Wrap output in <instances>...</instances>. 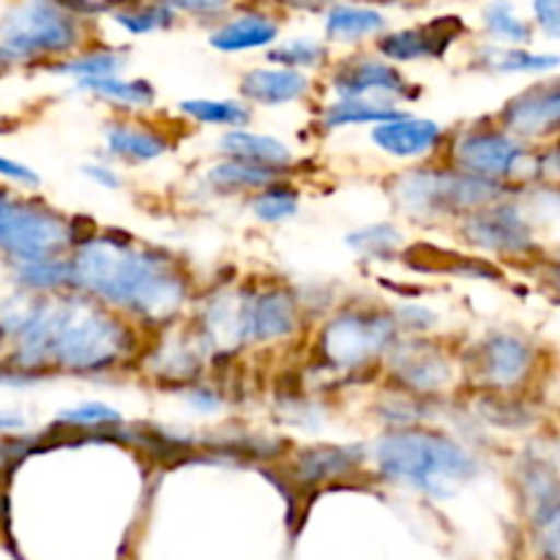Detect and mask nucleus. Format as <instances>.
<instances>
[{
    "label": "nucleus",
    "mask_w": 560,
    "mask_h": 560,
    "mask_svg": "<svg viewBox=\"0 0 560 560\" xmlns=\"http://www.w3.org/2000/svg\"><path fill=\"white\" fill-rule=\"evenodd\" d=\"M3 326L16 334V366L58 364L63 370L91 372L115 364L129 348V331L85 301H36L16 315H5Z\"/></svg>",
    "instance_id": "nucleus-1"
},
{
    "label": "nucleus",
    "mask_w": 560,
    "mask_h": 560,
    "mask_svg": "<svg viewBox=\"0 0 560 560\" xmlns=\"http://www.w3.org/2000/svg\"><path fill=\"white\" fill-rule=\"evenodd\" d=\"M71 279L98 299L145 317H167L184 301V279L164 257L115 238H93L69 262Z\"/></svg>",
    "instance_id": "nucleus-2"
},
{
    "label": "nucleus",
    "mask_w": 560,
    "mask_h": 560,
    "mask_svg": "<svg viewBox=\"0 0 560 560\" xmlns=\"http://www.w3.org/2000/svg\"><path fill=\"white\" fill-rule=\"evenodd\" d=\"M375 459L383 476L432 498L454 495L476 474V459L441 432H394L377 443Z\"/></svg>",
    "instance_id": "nucleus-3"
},
{
    "label": "nucleus",
    "mask_w": 560,
    "mask_h": 560,
    "mask_svg": "<svg viewBox=\"0 0 560 560\" xmlns=\"http://www.w3.org/2000/svg\"><path fill=\"white\" fill-rule=\"evenodd\" d=\"M501 186L495 180L468 173H438L416 170L397 180L394 197L399 206L419 217H448L457 211H481L498 197Z\"/></svg>",
    "instance_id": "nucleus-4"
},
{
    "label": "nucleus",
    "mask_w": 560,
    "mask_h": 560,
    "mask_svg": "<svg viewBox=\"0 0 560 560\" xmlns=\"http://www.w3.org/2000/svg\"><path fill=\"white\" fill-rule=\"evenodd\" d=\"M299 312L288 290H257V293L241 295L235 306L217 304L208 328L213 334L224 331L228 339L238 342H268L282 339L295 331Z\"/></svg>",
    "instance_id": "nucleus-5"
},
{
    "label": "nucleus",
    "mask_w": 560,
    "mask_h": 560,
    "mask_svg": "<svg viewBox=\"0 0 560 560\" xmlns=\"http://www.w3.org/2000/svg\"><path fill=\"white\" fill-rule=\"evenodd\" d=\"M77 42V22L49 0H27L0 22V49L9 58L69 52Z\"/></svg>",
    "instance_id": "nucleus-6"
},
{
    "label": "nucleus",
    "mask_w": 560,
    "mask_h": 560,
    "mask_svg": "<svg viewBox=\"0 0 560 560\" xmlns=\"http://www.w3.org/2000/svg\"><path fill=\"white\" fill-rule=\"evenodd\" d=\"M69 238V224L58 213L0 195V252L14 257L16 266L52 260Z\"/></svg>",
    "instance_id": "nucleus-7"
},
{
    "label": "nucleus",
    "mask_w": 560,
    "mask_h": 560,
    "mask_svg": "<svg viewBox=\"0 0 560 560\" xmlns=\"http://www.w3.org/2000/svg\"><path fill=\"white\" fill-rule=\"evenodd\" d=\"M394 342V320L383 312H345L323 331L320 345L334 366H361Z\"/></svg>",
    "instance_id": "nucleus-8"
},
{
    "label": "nucleus",
    "mask_w": 560,
    "mask_h": 560,
    "mask_svg": "<svg viewBox=\"0 0 560 560\" xmlns=\"http://www.w3.org/2000/svg\"><path fill=\"white\" fill-rule=\"evenodd\" d=\"M523 153V145L501 131H468L457 145V162L468 175L495 180L512 173Z\"/></svg>",
    "instance_id": "nucleus-9"
},
{
    "label": "nucleus",
    "mask_w": 560,
    "mask_h": 560,
    "mask_svg": "<svg viewBox=\"0 0 560 560\" xmlns=\"http://www.w3.org/2000/svg\"><path fill=\"white\" fill-rule=\"evenodd\" d=\"M476 375L495 388H514L534 364V350L512 334H495L476 350Z\"/></svg>",
    "instance_id": "nucleus-10"
},
{
    "label": "nucleus",
    "mask_w": 560,
    "mask_h": 560,
    "mask_svg": "<svg viewBox=\"0 0 560 560\" xmlns=\"http://www.w3.org/2000/svg\"><path fill=\"white\" fill-rule=\"evenodd\" d=\"M465 235H468L470 244L485 246L490 252H512V255H517V252L534 246L525 219L509 206L470 213V219L465 222Z\"/></svg>",
    "instance_id": "nucleus-11"
},
{
    "label": "nucleus",
    "mask_w": 560,
    "mask_h": 560,
    "mask_svg": "<svg viewBox=\"0 0 560 560\" xmlns=\"http://www.w3.org/2000/svg\"><path fill=\"white\" fill-rule=\"evenodd\" d=\"M463 22L457 16H441L430 25L410 27V31L388 33L381 38V52L392 60H419L441 58L448 44L463 33Z\"/></svg>",
    "instance_id": "nucleus-12"
},
{
    "label": "nucleus",
    "mask_w": 560,
    "mask_h": 560,
    "mask_svg": "<svg viewBox=\"0 0 560 560\" xmlns=\"http://www.w3.org/2000/svg\"><path fill=\"white\" fill-rule=\"evenodd\" d=\"M334 88L345 98H366L370 93L383 96H408V80L394 66L377 63V60L359 58L339 66L334 74Z\"/></svg>",
    "instance_id": "nucleus-13"
},
{
    "label": "nucleus",
    "mask_w": 560,
    "mask_h": 560,
    "mask_svg": "<svg viewBox=\"0 0 560 560\" xmlns=\"http://www.w3.org/2000/svg\"><path fill=\"white\" fill-rule=\"evenodd\" d=\"M560 118V93L556 82L536 85L530 91L520 93L503 109V124L520 135H541V131H556Z\"/></svg>",
    "instance_id": "nucleus-14"
},
{
    "label": "nucleus",
    "mask_w": 560,
    "mask_h": 560,
    "mask_svg": "<svg viewBox=\"0 0 560 560\" xmlns=\"http://www.w3.org/2000/svg\"><path fill=\"white\" fill-rule=\"evenodd\" d=\"M372 140L383 148L392 156H421V153L432 151L441 140V126L435 120L424 118H397L388 120V124H381L375 131H372Z\"/></svg>",
    "instance_id": "nucleus-15"
},
{
    "label": "nucleus",
    "mask_w": 560,
    "mask_h": 560,
    "mask_svg": "<svg viewBox=\"0 0 560 560\" xmlns=\"http://www.w3.org/2000/svg\"><path fill=\"white\" fill-rule=\"evenodd\" d=\"M310 88V80L293 69H255L241 80V93L266 107L288 104L301 98Z\"/></svg>",
    "instance_id": "nucleus-16"
},
{
    "label": "nucleus",
    "mask_w": 560,
    "mask_h": 560,
    "mask_svg": "<svg viewBox=\"0 0 560 560\" xmlns=\"http://www.w3.org/2000/svg\"><path fill=\"white\" fill-rule=\"evenodd\" d=\"M392 366H394V372L402 377L405 386L419 388V392L443 386V383L452 377L448 361L443 359L438 350L427 348V345H413V348L397 350Z\"/></svg>",
    "instance_id": "nucleus-17"
},
{
    "label": "nucleus",
    "mask_w": 560,
    "mask_h": 560,
    "mask_svg": "<svg viewBox=\"0 0 560 560\" xmlns=\"http://www.w3.org/2000/svg\"><path fill=\"white\" fill-rule=\"evenodd\" d=\"M222 151L244 164H257V167H284L290 164V151L284 142L273 140L266 135H252V131L233 129L222 137Z\"/></svg>",
    "instance_id": "nucleus-18"
},
{
    "label": "nucleus",
    "mask_w": 560,
    "mask_h": 560,
    "mask_svg": "<svg viewBox=\"0 0 560 560\" xmlns=\"http://www.w3.org/2000/svg\"><path fill=\"white\" fill-rule=\"evenodd\" d=\"M277 33L279 27L273 20L260 14H246L219 27L211 36V47L222 49V52H241V49L266 47L277 38Z\"/></svg>",
    "instance_id": "nucleus-19"
},
{
    "label": "nucleus",
    "mask_w": 560,
    "mask_h": 560,
    "mask_svg": "<svg viewBox=\"0 0 560 560\" xmlns=\"http://www.w3.org/2000/svg\"><path fill=\"white\" fill-rule=\"evenodd\" d=\"M386 27V16L361 5H334L326 20V33L334 42H355Z\"/></svg>",
    "instance_id": "nucleus-20"
},
{
    "label": "nucleus",
    "mask_w": 560,
    "mask_h": 560,
    "mask_svg": "<svg viewBox=\"0 0 560 560\" xmlns=\"http://www.w3.org/2000/svg\"><path fill=\"white\" fill-rule=\"evenodd\" d=\"M402 115L397 113L394 107L381 102H366V98H342V102L331 104L326 109V126L328 129H339V126H350V124H388V120H397Z\"/></svg>",
    "instance_id": "nucleus-21"
},
{
    "label": "nucleus",
    "mask_w": 560,
    "mask_h": 560,
    "mask_svg": "<svg viewBox=\"0 0 560 560\" xmlns=\"http://www.w3.org/2000/svg\"><path fill=\"white\" fill-rule=\"evenodd\" d=\"M355 463H359V457H355L350 448H312V452L301 454L299 474L304 476V481H323L334 479V476L350 474V470L355 468Z\"/></svg>",
    "instance_id": "nucleus-22"
},
{
    "label": "nucleus",
    "mask_w": 560,
    "mask_h": 560,
    "mask_svg": "<svg viewBox=\"0 0 560 560\" xmlns=\"http://www.w3.org/2000/svg\"><path fill=\"white\" fill-rule=\"evenodd\" d=\"M107 142L109 148H113V153L126 159H137V162H148V159L162 156L170 148L159 135L137 129V126H113V129L107 131Z\"/></svg>",
    "instance_id": "nucleus-23"
},
{
    "label": "nucleus",
    "mask_w": 560,
    "mask_h": 560,
    "mask_svg": "<svg viewBox=\"0 0 560 560\" xmlns=\"http://www.w3.org/2000/svg\"><path fill=\"white\" fill-rule=\"evenodd\" d=\"M82 91L98 93L120 107H148L153 102V88L145 80H118V77H93L80 80Z\"/></svg>",
    "instance_id": "nucleus-24"
},
{
    "label": "nucleus",
    "mask_w": 560,
    "mask_h": 560,
    "mask_svg": "<svg viewBox=\"0 0 560 560\" xmlns=\"http://www.w3.org/2000/svg\"><path fill=\"white\" fill-rule=\"evenodd\" d=\"M479 66L490 71H550L558 66L556 55H534L525 52V49H495L487 47L481 49Z\"/></svg>",
    "instance_id": "nucleus-25"
},
{
    "label": "nucleus",
    "mask_w": 560,
    "mask_h": 560,
    "mask_svg": "<svg viewBox=\"0 0 560 560\" xmlns=\"http://www.w3.org/2000/svg\"><path fill=\"white\" fill-rule=\"evenodd\" d=\"M279 173L273 167H257V164L228 162L211 170V180L222 189H262L273 184Z\"/></svg>",
    "instance_id": "nucleus-26"
},
{
    "label": "nucleus",
    "mask_w": 560,
    "mask_h": 560,
    "mask_svg": "<svg viewBox=\"0 0 560 560\" xmlns=\"http://www.w3.org/2000/svg\"><path fill=\"white\" fill-rule=\"evenodd\" d=\"M186 115L202 120V124H219L230 126V129H241L249 124V109L238 102H213V98H191V102L180 104Z\"/></svg>",
    "instance_id": "nucleus-27"
},
{
    "label": "nucleus",
    "mask_w": 560,
    "mask_h": 560,
    "mask_svg": "<svg viewBox=\"0 0 560 560\" xmlns=\"http://www.w3.org/2000/svg\"><path fill=\"white\" fill-rule=\"evenodd\" d=\"M485 25L492 36L503 38V42H514V44L530 42V27L514 14L509 0H495V3L487 5Z\"/></svg>",
    "instance_id": "nucleus-28"
},
{
    "label": "nucleus",
    "mask_w": 560,
    "mask_h": 560,
    "mask_svg": "<svg viewBox=\"0 0 560 560\" xmlns=\"http://www.w3.org/2000/svg\"><path fill=\"white\" fill-rule=\"evenodd\" d=\"M20 282L27 284V288H36V290H47V288H58V284L71 282V268L69 262L58 260H38V262H25L20 266Z\"/></svg>",
    "instance_id": "nucleus-29"
},
{
    "label": "nucleus",
    "mask_w": 560,
    "mask_h": 560,
    "mask_svg": "<svg viewBox=\"0 0 560 560\" xmlns=\"http://www.w3.org/2000/svg\"><path fill=\"white\" fill-rule=\"evenodd\" d=\"M124 60L126 58L120 52H93L69 60L63 66H55V71H60V74H74L80 80H93V77H113L124 66Z\"/></svg>",
    "instance_id": "nucleus-30"
},
{
    "label": "nucleus",
    "mask_w": 560,
    "mask_h": 560,
    "mask_svg": "<svg viewBox=\"0 0 560 560\" xmlns=\"http://www.w3.org/2000/svg\"><path fill=\"white\" fill-rule=\"evenodd\" d=\"M348 244L353 249H359L361 255L392 257L394 249L399 246V233L394 228H388V224H375V228H366L361 233L350 235Z\"/></svg>",
    "instance_id": "nucleus-31"
},
{
    "label": "nucleus",
    "mask_w": 560,
    "mask_h": 560,
    "mask_svg": "<svg viewBox=\"0 0 560 560\" xmlns=\"http://www.w3.org/2000/svg\"><path fill=\"white\" fill-rule=\"evenodd\" d=\"M295 208H299V195L293 189H284V186H277V189H268L252 202V211L262 219V222H282V219L293 217Z\"/></svg>",
    "instance_id": "nucleus-32"
},
{
    "label": "nucleus",
    "mask_w": 560,
    "mask_h": 560,
    "mask_svg": "<svg viewBox=\"0 0 560 560\" xmlns=\"http://www.w3.org/2000/svg\"><path fill=\"white\" fill-rule=\"evenodd\" d=\"M326 58V49L317 42H310V38H293V42L282 44L271 52V60L277 63L290 66V69H299V66H317Z\"/></svg>",
    "instance_id": "nucleus-33"
},
{
    "label": "nucleus",
    "mask_w": 560,
    "mask_h": 560,
    "mask_svg": "<svg viewBox=\"0 0 560 560\" xmlns=\"http://www.w3.org/2000/svg\"><path fill=\"white\" fill-rule=\"evenodd\" d=\"M115 20L131 33H151L159 27H167L173 22V11L167 5H145V9L120 11V14H115Z\"/></svg>",
    "instance_id": "nucleus-34"
},
{
    "label": "nucleus",
    "mask_w": 560,
    "mask_h": 560,
    "mask_svg": "<svg viewBox=\"0 0 560 560\" xmlns=\"http://www.w3.org/2000/svg\"><path fill=\"white\" fill-rule=\"evenodd\" d=\"M60 421H63V424H77V427H96V424H115V421H120V416L115 413L113 408H107V405L88 402L74 410H66V413L60 416Z\"/></svg>",
    "instance_id": "nucleus-35"
},
{
    "label": "nucleus",
    "mask_w": 560,
    "mask_h": 560,
    "mask_svg": "<svg viewBox=\"0 0 560 560\" xmlns=\"http://www.w3.org/2000/svg\"><path fill=\"white\" fill-rule=\"evenodd\" d=\"M230 0H164L170 11H186V14H195V16H213V14H222L228 9Z\"/></svg>",
    "instance_id": "nucleus-36"
},
{
    "label": "nucleus",
    "mask_w": 560,
    "mask_h": 560,
    "mask_svg": "<svg viewBox=\"0 0 560 560\" xmlns=\"http://www.w3.org/2000/svg\"><path fill=\"white\" fill-rule=\"evenodd\" d=\"M534 11H536V20H539V25L545 27L550 36H558V27H560L558 0H534Z\"/></svg>",
    "instance_id": "nucleus-37"
},
{
    "label": "nucleus",
    "mask_w": 560,
    "mask_h": 560,
    "mask_svg": "<svg viewBox=\"0 0 560 560\" xmlns=\"http://www.w3.org/2000/svg\"><path fill=\"white\" fill-rule=\"evenodd\" d=\"M0 175L9 180H16V184L38 186V175L33 173L31 167H25V164H16V162H11V159H3V156H0Z\"/></svg>",
    "instance_id": "nucleus-38"
},
{
    "label": "nucleus",
    "mask_w": 560,
    "mask_h": 560,
    "mask_svg": "<svg viewBox=\"0 0 560 560\" xmlns=\"http://www.w3.org/2000/svg\"><path fill=\"white\" fill-rule=\"evenodd\" d=\"M85 173L91 175V178H96L98 184H104V186H118V178H115V175H109L107 167H88Z\"/></svg>",
    "instance_id": "nucleus-39"
},
{
    "label": "nucleus",
    "mask_w": 560,
    "mask_h": 560,
    "mask_svg": "<svg viewBox=\"0 0 560 560\" xmlns=\"http://www.w3.org/2000/svg\"><path fill=\"white\" fill-rule=\"evenodd\" d=\"M331 3H337V0H290V5H295V9H304V11H320Z\"/></svg>",
    "instance_id": "nucleus-40"
},
{
    "label": "nucleus",
    "mask_w": 560,
    "mask_h": 560,
    "mask_svg": "<svg viewBox=\"0 0 560 560\" xmlns=\"http://www.w3.org/2000/svg\"><path fill=\"white\" fill-rule=\"evenodd\" d=\"M22 419L16 416H0V430H20Z\"/></svg>",
    "instance_id": "nucleus-41"
},
{
    "label": "nucleus",
    "mask_w": 560,
    "mask_h": 560,
    "mask_svg": "<svg viewBox=\"0 0 560 560\" xmlns=\"http://www.w3.org/2000/svg\"><path fill=\"white\" fill-rule=\"evenodd\" d=\"M5 60H11V58H9V55H5V52H3V49H0V66H3V63H5Z\"/></svg>",
    "instance_id": "nucleus-42"
}]
</instances>
